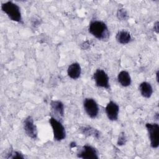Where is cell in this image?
I'll return each mask as SVG.
<instances>
[{"instance_id": "cell-1", "label": "cell", "mask_w": 159, "mask_h": 159, "mask_svg": "<svg viewBox=\"0 0 159 159\" xmlns=\"http://www.w3.org/2000/svg\"><path fill=\"white\" fill-rule=\"evenodd\" d=\"M89 32L98 40L106 41L109 38L110 32L106 23L101 20H93L89 25Z\"/></svg>"}, {"instance_id": "cell-2", "label": "cell", "mask_w": 159, "mask_h": 159, "mask_svg": "<svg viewBox=\"0 0 159 159\" xmlns=\"http://www.w3.org/2000/svg\"><path fill=\"white\" fill-rule=\"evenodd\" d=\"M1 10L12 21L22 24V18L19 6L12 1H7L1 5Z\"/></svg>"}, {"instance_id": "cell-3", "label": "cell", "mask_w": 159, "mask_h": 159, "mask_svg": "<svg viewBox=\"0 0 159 159\" xmlns=\"http://www.w3.org/2000/svg\"><path fill=\"white\" fill-rule=\"evenodd\" d=\"M49 123L52 128L53 138L56 141H61L66 137V130L61 121L53 117L49 119Z\"/></svg>"}, {"instance_id": "cell-4", "label": "cell", "mask_w": 159, "mask_h": 159, "mask_svg": "<svg viewBox=\"0 0 159 159\" xmlns=\"http://www.w3.org/2000/svg\"><path fill=\"white\" fill-rule=\"evenodd\" d=\"M145 127L148 133L150 146L157 148L159 145V125L157 123H147Z\"/></svg>"}, {"instance_id": "cell-5", "label": "cell", "mask_w": 159, "mask_h": 159, "mask_svg": "<svg viewBox=\"0 0 159 159\" xmlns=\"http://www.w3.org/2000/svg\"><path fill=\"white\" fill-rule=\"evenodd\" d=\"M93 78L98 87L106 89L110 88L109 76L103 70L97 69L94 73Z\"/></svg>"}, {"instance_id": "cell-6", "label": "cell", "mask_w": 159, "mask_h": 159, "mask_svg": "<svg viewBox=\"0 0 159 159\" xmlns=\"http://www.w3.org/2000/svg\"><path fill=\"white\" fill-rule=\"evenodd\" d=\"M83 107L87 115L91 119L96 118L99 114V106L93 98H85L83 101Z\"/></svg>"}, {"instance_id": "cell-7", "label": "cell", "mask_w": 159, "mask_h": 159, "mask_svg": "<svg viewBox=\"0 0 159 159\" xmlns=\"http://www.w3.org/2000/svg\"><path fill=\"white\" fill-rule=\"evenodd\" d=\"M23 125L27 135L32 139H36L37 137V129L32 116H29L24 119Z\"/></svg>"}, {"instance_id": "cell-8", "label": "cell", "mask_w": 159, "mask_h": 159, "mask_svg": "<svg viewBox=\"0 0 159 159\" xmlns=\"http://www.w3.org/2000/svg\"><path fill=\"white\" fill-rule=\"evenodd\" d=\"M77 157L83 159H98L96 148L89 145H84L77 154Z\"/></svg>"}, {"instance_id": "cell-9", "label": "cell", "mask_w": 159, "mask_h": 159, "mask_svg": "<svg viewBox=\"0 0 159 159\" xmlns=\"http://www.w3.org/2000/svg\"><path fill=\"white\" fill-rule=\"evenodd\" d=\"M106 113L107 118L112 121L117 120L119 112V107L117 103L111 101L106 106Z\"/></svg>"}, {"instance_id": "cell-10", "label": "cell", "mask_w": 159, "mask_h": 159, "mask_svg": "<svg viewBox=\"0 0 159 159\" xmlns=\"http://www.w3.org/2000/svg\"><path fill=\"white\" fill-rule=\"evenodd\" d=\"M51 109L53 114L60 119L64 116V105L59 100H52L50 102Z\"/></svg>"}, {"instance_id": "cell-11", "label": "cell", "mask_w": 159, "mask_h": 159, "mask_svg": "<svg viewBox=\"0 0 159 159\" xmlns=\"http://www.w3.org/2000/svg\"><path fill=\"white\" fill-rule=\"evenodd\" d=\"M81 73V68L78 63L75 62L68 66L67 69V75L70 78L76 80L80 76Z\"/></svg>"}, {"instance_id": "cell-12", "label": "cell", "mask_w": 159, "mask_h": 159, "mask_svg": "<svg viewBox=\"0 0 159 159\" xmlns=\"http://www.w3.org/2000/svg\"><path fill=\"white\" fill-rule=\"evenodd\" d=\"M117 81L119 83L124 87H127L131 84V77L128 71L122 70L117 75Z\"/></svg>"}, {"instance_id": "cell-13", "label": "cell", "mask_w": 159, "mask_h": 159, "mask_svg": "<svg viewBox=\"0 0 159 159\" xmlns=\"http://www.w3.org/2000/svg\"><path fill=\"white\" fill-rule=\"evenodd\" d=\"M141 95L145 98H150L153 93V88L150 83L143 81L142 82L139 86Z\"/></svg>"}, {"instance_id": "cell-14", "label": "cell", "mask_w": 159, "mask_h": 159, "mask_svg": "<svg viewBox=\"0 0 159 159\" xmlns=\"http://www.w3.org/2000/svg\"><path fill=\"white\" fill-rule=\"evenodd\" d=\"M116 39L117 42L122 45H125L129 43L132 40V37L130 32L125 30H122L119 31L116 34Z\"/></svg>"}, {"instance_id": "cell-15", "label": "cell", "mask_w": 159, "mask_h": 159, "mask_svg": "<svg viewBox=\"0 0 159 159\" xmlns=\"http://www.w3.org/2000/svg\"><path fill=\"white\" fill-rule=\"evenodd\" d=\"M80 132L85 136H92L96 139H99L100 137L99 132L95 128L91 126H83L80 127Z\"/></svg>"}, {"instance_id": "cell-16", "label": "cell", "mask_w": 159, "mask_h": 159, "mask_svg": "<svg viewBox=\"0 0 159 159\" xmlns=\"http://www.w3.org/2000/svg\"><path fill=\"white\" fill-rule=\"evenodd\" d=\"M117 17L120 20H126L128 17V15H127V11H125V9H124L123 8L118 9V11L117 12Z\"/></svg>"}, {"instance_id": "cell-17", "label": "cell", "mask_w": 159, "mask_h": 159, "mask_svg": "<svg viewBox=\"0 0 159 159\" xmlns=\"http://www.w3.org/2000/svg\"><path fill=\"white\" fill-rule=\"evenodd\" d=\"M7 158H24V157L22 153L17 151H12L8 153V156L6 157Z\"/></svg>"}, {"instance_id": "cell-18", "label": "cell", "mask_w": 159, "mask_h": 159, "mask_svg": "<svg viewBox=\"0 0 159 159\" xmlns=\"http://www.w3.org/2000/svg\"><path fill=\"white\" fill-rule=\"evenodd\" d=\"M126 142H127V139H126V137L125 135V134H124V132H122L119 135V138H118V140H117V144L119 146H122V145H125Z\"/></svg>"}, {"instance_id": "cell-19", "label": "cell", "mask_w": 159, "mask_h": 159, "mask_svg": "<svg viewBox=\"0 0 159 159\" xmlns=\"http://www.w3.org/2000/svg\"><path fill=\"white\" fill-rule=\"evenodd\" d=\"M153 29H154V31H155L157 34H158V21H157L154 24Z\"/></svg>"}, {"instance_id": "cell-20", "label": "cell", "mask_w": 159, "mask_h": 159, "mask_svg": "<svg viewBox=\"0 0 159 159\" xmlns=\"http://www.w3.org/2000/svg\"><path fill=\"white\" fill-rule=\"evenodd\" d=\"M156 80L157 83H158V70H157L156 73Z\"/></svg>"}]
</instances>
